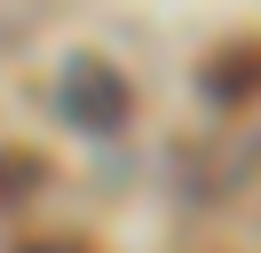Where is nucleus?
<instances>
[{"mask_svg": "<svg viewBox=\"0 0 261 253\" xmlns=\"http://www.w3.org/2000/svg\"><path fill=\"white\" fill-rule=\"evenodd\" d=\"M206 95H214L222 111H238L245 95H261V40L222 47V56H214V71H206Z\"/></svg>", "mask_w": 261, "mask_h": 253, "instance_id": "2", "label": "nucleus"}, {"mask_svg": "<svg viewBox=\"0 0 261 253\" xmlns=\"http://www.w3.org/2000/svg\"><path fill=\"white\" fill-rule=\"evenodd\" d=\"M64 111H71V127H87V135H119V119H127V79H119L111 63H71Z\"/></svg>", "mask_w": 261, "mask_h": 253, "instance_id": "1", "label": "nucleus"}, {"mask_svg": "<svg viewBox=\"0 0 261 253\" xmlns=\"http://www.w3.org/2000/svg\"><path fill=\"white\" fill-rule=\"evenodd\" d=\"M32 190H48V158L40 150H0V206L32 198Z\"/></svg>", "mask_w": 261, "mask_h": 253, "instance_id": "3", "label": "nucleus"}]
</instances>
